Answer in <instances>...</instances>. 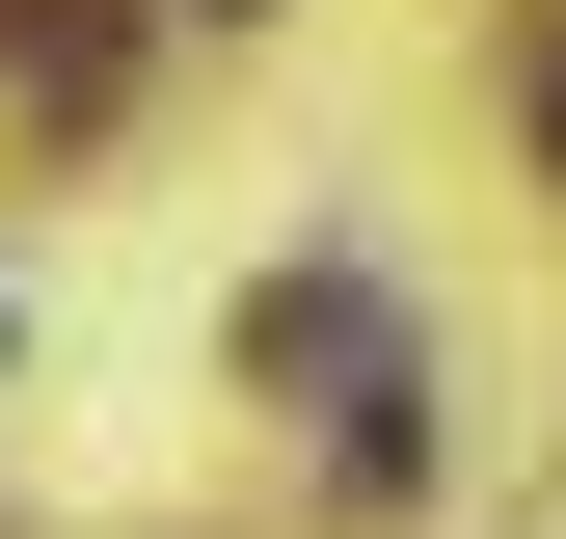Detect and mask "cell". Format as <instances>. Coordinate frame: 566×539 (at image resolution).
<instances>
[{"mask_svg": "<svg viewBox=\"0 0 566 539\" xmlns=\"http://www.w3.org/2000/svg\"><path fill=\"white\" fill-rule=\"evenodd\" d=\"M539 162H566V82H539Z\"/></svg>", "mask_w": 566, "mask_h": 539, "instance_id": "obj_1", "label": "cell"}]
</instances>
